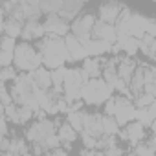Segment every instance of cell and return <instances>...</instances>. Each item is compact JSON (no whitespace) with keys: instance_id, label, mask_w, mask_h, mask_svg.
Listing matches in <instances>:
<instances>
[{"instance_id":"obj_9","label":"cell","mask_w":156,"mask_h":156,"mask_svg":"<svg viewBox=\"0 0 156 156\" xmlns=\"http://www.w3.org/2000/svg\"><path fill=\"white\" fill-rule=\"evenodd\" d=\"M44 24V31L46 35H55V37H66L72 33V24L64 19H61L59 15H51V17H46V20L42 22Z\"/></svg>"},{"instance_id":"obj_34","label":"cell","mask_w":156,"mask_h":156,"mask_svg":"<svg viewBox=\"0 0 156 156\" xmlns=\"http://www.w3.org/2000/svg\"><path fill=\"white\" fill-rule=\"evenodd\" d=\"M105 152V156H125V151L121 149V147H110V149H107V151H103Z\"/></svg>"},{"instance_id":"obj_33","label":"cell","mask_w":156,"mask_h":156,"mask_svg":"<svg viewBox=\"0 0 156 156\" xmlns=\"http://www.w3.org/2000/svg\"><path fill=\"white\" fill-rule=\"evenodd\" d=\"M114 114H116V98H112V99H108L105 103V116H112L114 118Z\"/></svg>"},{"instance_id":"obj_35","label":"cell","mask_w":156,"mask_h":156,"mask_svg":"<svg viewBox=\"0 0 156 156\" xmlns=\"http://www.w3.org/2000/svg\"><path fill=\"white\" fill-rule=\"evenodd\" d=\"M42 156H68V149H62V147H59V149L48 151V152H46V154H42Z\"/></svg>"},{"instance_id":"obj_3","label":"cell","mask_w":156,"mask_h":156,"mask_svg":"<svg viewBox=\"0 0 156 156\" xmlns=\"http://www.w3.org/2000/svg\"><path fill=\"white\" fill-rule=\"evenodd\" d=\"M145 26H147V17L141 15L140 11H134V9L125 6L119 20L116 22L118 37L119 35H129V37H134L138 41H141L145 37Z\"/></svg>"},{"instance_id":"obj_37","label":"cell","mask_w":156,"mask_h":156,"mask_svg":"<svg viewBox=\"0 0 156 156\" xmlns=\"http://www.w3.org/2000/svg\"><path fill=\"white\" fill-rule=\"evenodd\" d=\"M151 132H152V136H156V121L151 125Z\"/></svg>"},{"instance_id":"obj_2","label":"cell","mask_w":156,"mask_h":156,"mask_svg":"<svg viewBox=\"0 0 156 156\" xmlns=\"http://www.w3.org/2000/svg\"><path fill=\"white\" fill-rule=\"evenodd\" d=\"M37 50L42 57V64L48 70H57L61 66H64V62L72 61L66 42L62 37H55V35H44L37 44Z\"/></svg>"},{"instance_id":"obj_22","label":"cell","mask_w":156,"mask_h":156,"mask_svg":"<svg viewBox=\"0 0 156 156\" xmlns=\"http://www.w3.org/2000/svg\"><path fill=\"white\" fill-rule=\"evenodd\" d=\"M57 136L61 140V145H64V149H70V145L77 140V130L68 121H62L57 129Z\"/></svg>"},{"instance_id":"obj_21","label":"cell","mask_w":156,"mask_h":156,"mask_svg":"<svg viewBox=\"0 0 156 156\" xmlns=\"http://www.w3.org/2000/svg\"><path fill=\"white\" fill-rule=\"evenodd\" d=\"M85 44V50L88 53V57H103L105 53H110L112 51V46L114 44H108L105 41H98V39H90Z\"/></svg>"},{"instance_id":"obj_26","label":"cell","mask_w":156,"mask_h":156,"mask_svg":"<svg viewBox=\"0 0 156 156\" xmlns=\"http://www.w3.org/2000/svg\"><path fill=\"white\" fill-rule=\"evenodd\" d=\"M85 116H87L85 110H72V112L66 114V121H68L77 132H83V129H85Z\"/></svg>"},{"instance_id":"obj_8","label":"cell","mask_w":156,"mask_h":156,"mask_svg":"<svg viewBox=\"0 0 156 156\" xmlns=\"http://www.w3.org/2000/svg\"><path fill=\"white\" fill-rule=\"evenodd\" d=\"M136 110L138 108L134 107L130 98H127V96H118L116 98V114H114V118H116V121L121 129L127 127L129 123L136 121Z\"/></svg>"},{"instance_id":"obj_30","label":"cell","mask_w":156,"mask_h":156,"mask_svg":"<svg viewBox=\"0 0 156 156\" xmlns=\"http://www.w3.org/2000/svg\"><path fill=\"white\" fill-rule=\"evenodd\" d=\"M132 156H156V149L149 141H141L132 149Z\"/></svg>"},{"instance_id":"obj_36","label":"cell","mask_w":156,"mask_h":156,"mask_svg":"<svg viewBox=\"0 0 156 156\" xmlns=\"http://www.w3.org/2000/svg\"><path fill=\"white\" fill-rule=\"evenodd\" d=\"M147 141H149V143H151V145H152V147L156 149V136H151V138H149Z\"/></svg>"},{"instance_id":"obj_19","label":"cell","mask_w":156,"mask_h":156,"mask_svg":"<svg viewBox=\"0 0 156 156\" xmlns=\"http://www.w3.org/2000/svg\"><path fill=\"white\" fill-rule=\"evenodd\" d=\"M85 9V4L83 2H72V0H64L62 2V8L59 11V17L68 20V22H73L77 17L81 15V11Z\"/></svg>"},{"instance_id":"obj_5","label":"cell","mask_w":156,"mask_h":156,"mask_svg":"<svg viewBox=\"0 0 156 156\" xmlns=\"http://www.w3.org/2000/svg\"><path fill=\"white\" fill-rule=\"evenodd\" d=\"M90 81V77L87 75V72L79 66V68H70L64 79V87H62V96L66 101L75 103L81 101L83 98V88L85 85Z\"/></svg>"},{"instance_id":"obj_32","label":"cell","mask_w":156,"mask_h":156,"mask_svg":"<svg viewBox=\"0 0 156 156\" xmlns=\"http://www.w3.org/2000/svg\"><path fill=\"white\" fill-rule=\"evenodd\" d=\"M17 44H19V42H15V39H11V37H8V35H2V39H0V51L15 53Z\"/></svg>"},{"instance_id":"obj_1","label":"cell","mask_w":156,"mask_h":156,"mask_svg":"<svg viewBox=\"0 0 156 156\" xmlns=\"http://www.w3.org/2000/svg\"><path fill=\"white\" fill-rule=\"evenodd\" d=\"M59 119H50V118H41L37 121H33L26 130H24V138L33 143L31 152L35 156H42L48 151L59 149L61 140L57 136V129H59Z\"/></svg>"},{"instance_id":"obj_17","label":"cell","mask_w":156,"mask_h":156,"mask_svg":"<svg viewBox=\"0 0 156 156\" xmlns=\"http://www.w3.org/2000/svg\"><path fill=\"white\" fill-rule=\"evenodd\" d=\"M138 66H140V64L136 62V59H132V57H129V55L119 57V62H118V73H119V77H121V79H123L127 85L132 81V77H134Z\"/></svg>"},{"instance_id":"obj_20","label":"cell","mask_w":156,"mask_h":156,"mask_svg":"<svg viewBox=\"0 0 156 156\" xmlns=\"http://www.w3.org/2000/svg\"><path fill=\"white\" fill-rule=\"evenodd\" d=\"M103 64H105V59H101V57H88V59L83 61L81 68L87 72V75L90 77V79H101Z\"/></svg>"},{"instance_id":"obj_38","label":"cell","mask_w":156,"mask_h":156,"mask_svg":"<svg viewBox=\"0 0 156 156\" xmlns=\"http://www.w3.org/2000/svg\"><path fill=\"white\" fill-rule=\"evenodd\" d=\"M154 61H156V59H154Z\"/></svg>"},{"instance_id":"obj_23","label":"cell","mask_w":156,"mask_h":156,"mask_svg":"<svg viewBox=\"0 0 156 156\" xmlns=\"http://www.w3.org/2000/svg\"><path fill=\"white\" fill-rule=\"evenodd\" d=\"M116 44H118L119 50H121L125 55H129V57H132V55H136V53L140 51V41L134 39V37H129V35H119Z\"/></svg>"},{"instance_id":"obj_12","label":"cell","mask_w":156,"mask_h":156,"mask_svg":"<svg viewBox=\"0 0 156 156\" xmlns=\"http://www.w3.org/2000/svg\"><path fill=\"white\" fill-rule=\"evenodd\" d=\"M125 6L123 4H118V2H108V4H101L98 8V15H99V20L101 22H107V24H112L116 26V22L119 20L121 13H123Z\"/></svg>"},{"instance_id":"obj_18","label":"cell","mask_w":156,"mask_h":156,"mask_svg":"<svg viewBox=\"0 0 156 156\" xmlns=\"http://www.w3.org/2000/svg\"><path fill=\"white\" fill-rule=\"evenodd\" d=\"M2 35H8L11 39H17V37H22V30H24V22L15 19V17H2Z\"/></svg>"},{"instance_id":"obj_29","label":"cell","mask_w":156,"mask_h":156,"mask_svg":"<svg viewBox=\"0 0 156 156\" xmlns=\"http://www.w3.org/2000/svg\"><path fill=\"white\" fill-rule=\"evenodd\" d=\"M66 73H68V68H66V66H61V68H57V70H51L53 88L62 90V87H64V79H66Z\"/></svg>"},{"instance_id":"obj_13","label":"cell","mask_w":156,"mask_h":156,"mask_svg":"<svg viewBox=\"0 0 156 156\" xmlns=\"http://www.w3.org/2000/svg\"><path fill=\"white\" fill-rule=\"evenodd\" d=\"M83 132L90 134L92 138H96V140L99 141V138L105 136V132H103V114H98V112H87Z\"/></svg>"},{"instance_id":"obj_25","label":"cell","mask_w":156,"mask_h":156,"mask_svg":"<svg viewBox=\"0 0 156 156\" xmlns=\"http://www.w3.org/2000/svg\"><path fill=\"white\" fill-rule=\"evenodd\" d=\"M136 121H140L145 129L147 127L151 129V125L156 121V103L147 107V108H138L136 110Z\"/></svg>"},{"instance_id":"obj_28","label":"cell","mask_w":156,"mask_h":156,"mask_svg":"<svg viewBox=\"0 0 156 156\" xmlns=\"http://www.w3.org/2000/svg\"><path fill=\"white\" fill-rule=\"evenodd\" d=\"M119 130H121V127L118 125L116 118L103 114V132H105V136H116V134H119Z\"/></svg>"},{"instance_id":"obj_31","label":"cell","mask_w":156,"mask_h":156,"mask_svg":"<svg viewBox=\"0 0 156 156\" xmlns=\"http://www.w3.org/2000/svg\"><path fill=\"white\" fill-rule=\"evenodd\" d=\"M19 77V73H17V68L15 66H8V68H2V72H0V81H2L4 85H8L9 81L13 83L15 79Z\"/></svg>"},{"instance_id":"obj_24","label":"cell","mask_w":156,"mask_h":156,"mask_svg":"<svg viewBox=\"0 0 156 156\" xmlns=\"http://www.w3.org/2000/svg\"><path fill=\"white\" fill-rule=\"evenodd\" d=\"M31 77H33V81L37 83V87L42 88V90H50V88L53 87L51 70H48V68H44V66H41L39 70H35V72L31 73Z\"/></svg>"},{"instance_id":"obj_4","label":"cell","mask_w":156,"mask_h":156,"mask_svg":"<svg viewBox=\"0 0 156 156\" xmlns=\"http://www.w3.org/2000/svg\"><path fill=\"white\" fill-rule=\"evenodd\" d=\"M13 66L19 70V72H35L42 66V57L37 50V46L22 41L17 44L15 48V61H13Z\"/></svg>"},{"instance_id":"obj_14","label":"cell","mask_w":156,"mask_h":156,"mask_svg":"<svg viewBox=\"0 0 156 156\" xmlns=\"http://www.w3.org/2000/svg\"><path fill=\"white\" fill-rule=\"evenodd\" d=\"M92 39L105 41L108 44H116L118 42V30H116V26L107 24V22H101L98 19V22L94 26V31H92Z\"/></svg>"},{"instance_id":"obj_6","label":"cell","mask_w":156,"mask_h":156,"mask_svg":"<svg viewBox=\"0 0 156 156\" xmlns=\"http://www.w3.org/2000/svg\"><path fill=\"white\" fill-rule=\"evenodd\" d=\"M112 87L105 79H90L83 88V101L87 105H103L112 99Z\"/></svg>"},{"instance_id":"obj_15","label":"cell","mask_w":156,"mask_h":156,"mask_svg":"<svg viewBox=\"0 0 156 156\" xmlns=\"http://www.w3.org/2000/svg\"><path fill=\"white\" fill-rule=\"evenodd\" d=\"M64 42H66V48H68V53H70L72 62L88 59V53H87V50H85V44L77 39L75 35H72V33L66 35V37H64Z\"/></svg>"},{"instance_id":"obj_27","label":"cell","mask_w":156,"mask_h":156,"mask_svg":"<svg viewBox=\"0 0 156 156\" xmlns=\"http://www.w3.org/2000/svg\"><path fill=\"white\" fill-rule=\"evenodd\" d=\"M140 51H141L145 57L156 59V37L145 35V37L140 41Z\"/></svg>"},{"instance_id":"obj_11","label":"cell","mask_w":156,"mask_h":156,"mask_svg":"<svg viewBox=\"0 0 156 156\" xmlns=\"http://www.w3.org/2000/svg\"><path fill=\"white\" fill-rule=\"evenodd\" d=\"M119 138L125 140V141H129L132 147H136L138 143L145 141L147 132H145V127H143L140 121H132V123H129L127 127H123V129L119 130Z\"/></svg>"},{"instance_id":"obj_10","label":"cell","mask_w":156,"mask_h":156,"mask_svg":"<svg viewBox=\"0 0 156 156\" xmlns=\"http://www.w3.org/2000/svg\"><path fill=\"white\" fill-rule=\"evenodd\" d=\"M2 110H4L2 116H6L8 121L13 123V125H24V123H28V121L35 116V112H33L30 107H20V105H17V103L6 107V108H2Z\"/></svg>"},{"instance_id":"obj_7","label":"cell","mask_w":156,"mask_h":156,"mask_svg":"<svg viewBox=\"0 0 156 156\" xmlns=\"http://www.w3.org/2000/svg\"><path fill=\"white\" fill-rule=\"evenodd\" d=\"M98 19L94 17V13H81L73 22H72V35H75L81 42H87L92 39V31L96 26Z\"/></svg>"},{"instance_id":"obj_16","label":"cell","mask_w":156,"mask_h":156,"mask_svg":"<svg viewBox=\"0 0 156 156\" xmlns=\"http://www.w3.org/2000/svg\"><path fill=\"white\" fill-rule=\"evenodd\" d=\"M44 35H46V31H44V24L41 22V19H33V20H26L24 22L22 39L26 42H31V41H37L39 42Z\"/></svg>"}]
</instances>
